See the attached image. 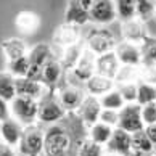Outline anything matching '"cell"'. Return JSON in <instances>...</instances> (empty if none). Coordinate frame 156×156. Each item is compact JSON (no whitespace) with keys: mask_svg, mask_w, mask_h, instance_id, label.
I'll return each instance as SVG.
<instances>
[{"mask_svg":"<svg viewBox=\"0 0 156 156\" xmlns=\"http://www.w3.org/2000/svg\"><path fill=\"white\" fill-rule=\"evenodd\" d=\"M45 130L39 124L24 127V134L18 145V151L23 156H42L44 154Z\"/></svg>","mask_w":156,"mask_h":156,"instance_id":"cell-4","label":"cell"},{"mask_svg":"<svg viewBox=\"0 0 156 156\" xmlns=\"http://www.w3.org/2000/svg\"><path fill=\"white\" fill-rule=\"evenodd\" d=\"M53 56L55 55H53L51 47L48 44H44V42L34 45V47L29 50V53H27V58H29L31 66H37V68H44Z\"/></svg>","mask_w":156,"mask_h":156,"instance_id":"cell-20","label":"cell"},{"mask_svg":"<svg viewBox=\"0 0 156 156\" xmlns=\"http://www.w3.org/2000/svg\"><path fill=\"white\" fill-rule=\"evenodd\" d=\"M118 90L122 95L126 105L129 103H137V84H124V85H118Z\"/></svg>","mask_w":156,"mask_h":156,"instance_id":"cell-37","label":"cell"},{"mask_svg":"<svg viewBox=\"0 0 156 156\" xmlns=\"http://www.w3.org/2000/svg\"><path fill=\"white\" fill-rule=\"evenodd\" d=\"M154 13H156V0H137V18L148 23L154 21Z\"/></svg>","mask_w":156,"mask_h":156,"instance_id":"cell-31","label":"cell"},{"mask_svg":"<svg viewBox=\"0 0 156 156\" xmlns=\"http://www.w3.org/2000/svg\"><path fill=\"white\" fill-rule=\"evenodd\" d=\"M119 68H121V63L114 51L97 56V74H100V76H105L108 79L114 80Z\"/></svg>","mask_w":156,"mask_h":156,"instance_id":"cell-18","label":"cell"},{"mask_svg":"<svg viewBox=\"0 0 156 156\" xmlns=\"http://www.w3.org/2000/svg\"><path fill=\"white\" fill-rule=\"evenodd\" d=\"M65 108L58 101V97L50 92L47 97H44L39 101V122L45 126L60 124V121L65 118Z\"/></svg>","mask_w":156,"mask_h":156,"instance_id":"cell-5","label":"cell"},{"mask_svg":"<svg viewBox=\"0 0 156 156\" xmlns=\"http://www.w3.org/2000/svg\"><path fill=\"white\" fill-rule=\"evenodd\" d=\"M73 145L69 130L61 124H53L45 129L44 156H68Z\"/></svg>","mask_w":156,"mask_h":156,"instance_id":"cell-1","label":"cell"},{"mask_svg":"<svg viewBox=\"0 0 156 156\" xmlns=\"http://www.w3.org/2000/svg\"><path fill=\"white\" fill-rule=\"evenodd\" d=\"M119 129L129 134H137L145 130V124L142 119V106L138 103H129L119 111Z\"/></svg>","mask_w":156,"mask_h":156,"instance_id":"cell-6","label":"cell"},{"mask_svg":"<svg viewBox=\"0 0 156 156\" xmlns=\"http://www.w3.org/2000/svg\"><path fill=\"white\" fill-rule=\"evenodd\" d=\"M15 24L18 27V31H21L23 34H34V32H37L39 27H40V18H39L37 13H34V11L23 10L16 15Z\"/></svg>","mask_w":156,"mask_h":156,"instance_id":"cell-19","label":"cell"},{"mask_svg":"<svg viewBox=\"0 0 156 156\" xmlns=\"http://www.w3.org/2000/svg\"><path fill=\"white\" fill-rule=\"evenodd\" d=\"M103 156H119V154H114V153H109V151H106V150H105V154H103Z\"/></svg>","mask_w":156,"mask_h":156,"instance_id":"cell-45","label":"cell"},{"mask_svg":"<svg viewBox=\"0 0 156 156\" xmlns=\"http://www.w3.org/2000/svg\"><path fill=\"white\" fill-rule=\"evenodd\" d=\"M90 23L98 26H108L118 20L116 7H114L113 0H95L92 8L89 11Z\"/></svg>","mask_w":156,"mask_h":156,"instance_id":"cell-9","label":"cell"},{"mask_svg":"<svg viewBox=\"0 0 156 156\" xmlns=\"http://www.w3.org/2000/svg\"><path fill=\"white\" fill-rule=\"evenodd\" d=\"M84 89H85V92H87V95L101 98L103 95H106L108 92L116 89V82H114L113 79H108L105 76L95 74L94 77H90L87 82L84 84Z\"/></svg>","mask_w":156,"mask_h":156,"instance_id":"cell-17","label":"cell"},{"mask_svg":"<svg viewBox=\"0 0 156 156\" xmlns=\"http://www.w3.org/2000/svg\"><path fill=\"white\" fill-rule=\"evenodd\" d=\"M0 98L8 103L16 98V79L8 71H0Z\"/></svg>","mask_w":156,"mask_h":156,"instance_id":"cell-25","label":"cell"},{"mask_svg":"<svg viewBox=\"0 0 156 156\" xmlns=\"http://www.w3.org/2000/svg\"><path fill=\"white\" fill-rule=\"evenodd\" d=\"M65 18H66L68 24L80 27V26L87 24V23L90 21V15H89L87 10H84V8H80V7H77V5L69 2L68 8H66V13H65Z\"/></svg>","mask_w":156,"mask_h":156,"instance_id":"cell-26","label":"cell"},{"mask_svg":"<svg viewBox=\"0 0 156 156\" xmlns=\"http://www.w3.org/2000/svg\"><path fill=\"white\" fill-rule=\"evenodd\" d=\"M153 156H156V147H154V150H153Z\"/></svg>","mask_w":156,"mask_h":156,"instance_id":"cell-46","label":"cell"},{"mask_svg":"<svg viewBox=\"0 0 156 156\" xmlns=\"http://www.w3.org/2000/svg\"><path fill=\"white\" fill-rule=\"evenodd\" d=\"M114 82L118 85L124 84H138L140 82V66H122L121 65L119 71L114 77Z\"/></svg>","mask_w":156,"mask_h":156,"instance_id":"cell-27","label":"cell"},{"mask_svg":"<svg viewBox=\"0 0 156 156\" xmlns=\"http://www.w3.org/2000/svg\"><path fill=\"white\" fill-rule=\"evenodd\" d=\"M0 156H20V151H18V148L0 140Z\"/></svg>","mask_w":156,"mask_h":156,"instance_id":"cell-40","label":"cell"},{"mask_svg":"<svg viewBox=\"0 0 156 156\" xmlns=\"http://www.w3.org/2000/svg\"><path fill=\"white\" fill-rule=\"evenodd\" d=\"M154 21H156V13H154Z\"/></svg>","mask_w":156,"mask_h":156,"instance_id":"cell-48","label":"cell"},{"mask_svg":"<svg viewBox=\"0 0 156 156\" xmlns=\"http://www.w3.org/2000/svg\"><path fill=\"white\" fill-rule=\"evenodd\" d=\"M0 132H2V121H0Z\"/></svg>","mask_w":156,"mask_h":156,"instance_id":"cell-47","label":"cell"},{"mask_svg":"<svg viewBox=\"0 0 156 156\" xmlns=\"http://www.w3.org/2000/svg\"><path fill=\"white\" fill-rule=\"evenodd\" d=\"M101 111H103V108H101L100 98L92 97V95L85 97V100L82 101L80 108L77 109L79 118L82 119V122L87 126V127H92L94 124L100 122V114H101Z\"/></svg>","mask_w":156,"mask_h":156,"instance_id":"cell-13","label":"cell"},{"mask_svg":"<svg viewBox=\"0 0 156 156\" xmlns=\"http://www.w3.org/2000/svg\"><path fill=\"white\" fill-rule=\"evenodd\" d=\"M56 97H58V101L61 103V106L65 108V111L71 113V111H77L80 108L82 101L85 100V97H87V92H85L84 87L66 84L58 90Z\"/></svg>","mask_w":156,"mask_h":156,"instance_id":"cell-7","label":"cell"},{"mask_svg":"<svg viewBox=\"0 0 156 156\" xmlns=\"http://www.w3.org/2000/svg\"><path fill=\"white\" fill-rule=\"evenodd\" d=\"M132 150L134 151H145V153H153L154 145L145 134V130H140L137 134H132Z\"/></svg>","mask_w":156,"mask_h":156,"instance_id":"cell-33","label":"cell"},{"mask_svg":"<svg viewBox=\"0 0 156 156\" xmlns=\"http://www.w3.org/2000/svg\"><path fill=\"white\" fill-rule=\"evenodd\" d=\"M84 50H85V44L84 42H80L77 45H73V47H68L63 50V55H61V65L63 68L66 69V71H73L74 68H76V65L79 63L80 60V56H82L84 53Z\"/></svg>","mask_w":156,"mask_h":156,"instance_id":"cell-23","label":"cell"},{"mask_svg":"<svg viewBox=\"0 0 156 156\" xmlns=\"http://www.w3.org/2000/svg\"><path fill=\"white\" fill-rule=\"evenodd\" d=\"M142 50H143V63L156 65V39L150 37L147 42L142 45Z\"/></svg>","mask_w":156,"mask_h":156,"instance_id":"cell-36","label":"cell"},{"mask_svg":"<svg viewBox=\"0 0 156 156\" xmlns=\"http://www.w3.org/2000/svg\"><path fill=\"white\" fill-rule=\"evenodd\" d=\"M129 156H153V153H145V151H134V150H132Z\"/></svg>","mask_w":156,"mask_h":156,"instance_id":"cell-44","label":"cell"},{"mask_svg":"<svg viewBox=\"0 0 156 156\" xmlns=\"http://www.w3.org/2000/svg\"><path fill=\"white\" fill-rule=\"evenodd\" d=\"M29 69H31V63H29V58H27V56H23V58L13 60V61H7V71L15 79L27 77Z\"/></svg>","mask_w":156,"mask_h":156,"instance_id":"cell-30","label":"cell"},{"mask_svg":"<svg viewBox=\"0 0 156 156\" xmlns=\"http://www.w3.org/2000/svg\"><path fill=\"white\" fill-rule=\"evenodd\" d=\"M142 119L145 127L156 124V103H150V105L142 106Z\"/></svg>","mask_w":156,"mask_h":156,"instance_id":"cell-39","label":"cell"},{"mask_svg":"<svg viewBox=\"0 0 156 156\" xmlns=\"http://www.w3.org/2000/svg\"><path fill=\"white\" fill-rule=\"evenodd\" d=\"M84 44H85V48L87 50H90L97 56H100V55L109 53V51H114V48L118 45V40L111 31L100 26V27H94L87 34Z\"/></svg>","mask_w":156,"mask_h":156,"instance_id":"cell-3","label":"cell"},{"mask_svg":"<svg viewBox=\"0 0 156 156\" xmlns=\"http://www.w3.org/2000/svg\"><path fill=\"white\" fill-rule=\"evenodd\" d=\"M121 23L137 18V0H113Z\"/></svg>","mask_w":156,"mask_h":156,"instance_id":"cell-28","label":"cell"},{"mask_svg":"<svg viewBox=\"0 0 156 156\" xmlns=\"http://www.w3.org/2000/svg\"><path fill=\"white\" fill-rule=\"evenodd\" d=\"M2 50L5 56H7V61H13V60H18L23 58V56H27L29 50H27V45L23 39H7L2 42Z\"/></svg>","mask_w":156,"mask_h":156,"instance_id":"cell-21","label":"cell"},{"mask_svg":"<svg viewBox=\"0 0 156 156\" xmlns=\"http://www.w3.org/2000/svg\"><path fill=\"white\" fill-rule=\"evenodd\" d=\"M95 74H97V55L85 48L79 63L76 65V68H74L73 71H69L68 76H71L74 80H77V84L84 85L90 77H94Z\"/></svg>","mask_w":156,"mask_h":156,"instance_id":"cell-10","label":"cell"},{"mask_svg":"<svg viewBox=\"0 0 156 156\" xmlns=\"http://www.w3.org/2000/svg\"><path fill=\"white\" fill-rule=\"evenodd\" d=\"M145 134L148 135V138L151 140V143L156 147V124L147 126V127H145Z\"/></svg>","mask_w":156,"mask_h":156,"instance_id":"cell-43","label":"cell"},{"mask_svg":"<svg viewBox=\"0 0 156 156\" xmlns=\"http://www.w3.org/2000/svg\"><path fill=\"white\" fill-rule=\"evenodd\" d=\"M137 103L140 106L150 105V103H156V87L145 82L137 84Z\"/></svg>","mask_w":156,"mask_h":156,"instance_id":"cell-32","label":"cell"},{"mask_svg":"<svg viewBox=\"0 0 156 156\" xmlns=\"http://www.w3.org/2000/svg\"><path fill=\"white\" fill-rule=\"evenodd\" d=\"M119 63L122 66H142L143 65V50L140 45L121 40L114 48Z\"/></svg>","mask_w":156,"mask_h":156,"instance_id":"cell-11","label":"cell"},{"mask_svg":"<svg viewBox=\"0 0 156 156\" xmlns=\"http://www.w3.org/2000/svg\"><path fill=\"white\" fill-rule=\"evenodd\" d=\"M105 148L109 153H114L119 156H129L132 151V134L116 127L113 132L111 140L108 142V145Z\"/></svg>","mask_w":156,"mask_h":156,"instance_id":"cell-14","label":"cell"},{"mask_svg":"<svg viewBox=\"0 0 156 156\" xmlns=\"http://www.w3.org/2000/svg\"><path fill=\"white\" fill-rule=\"evenodd\" d=\"M23 134H24V126L20 124L16 119L8 118L2 121V132H0V140L2 142L18 148Z\"/></svg>","mask_w":156,"mask_h":156,"instance_id":"cell-16","label":"cell"},{"mask_svg":"<svg viewBox=\"0 0 156 156\" xmlns=\"http://www.w3.org/2000/svg\"><path fill=\"white\" fill-rule=\"evenodd\" d=\"M100 103H101V108L103 109H114V111H121L124 106H126V101L121 92L116 89H113L111 92H108L106 95H103L100 98Z\"/></svg>","mask_w":156,"mask_h":156,"instance_id":"cell-29","label":"cell"},{"mask_svg":"<svg viewBox=\"0 0 156 156\" xmlns=\"http://www.w3.org/2000/svg\"><path fill=\"white\" fill-rule=\"evenodd\" d=\"M50 94V89L40 80H32L29 77L16 79V97H26L40 101Z\"/></svg>","mask_w":156,"mask_h":156,"instance_id":"cell-12","label":"cell"},{"mask_svg":"<svg viewBox=\"0 0 156 156\" xmlns=\"http://www.w3.org/2000/svg\"><path fill=\"white\" fill-rule=\"evenodd\" d=\"M113 132H114L113 127H109L103 122H97L92 127H89V138L92 142H95L97 145L106 147L108 142L111 140V137H113Z\"/></svg>","mask_w":156,"mask_h":156,"instance_id":"cell-24","label":"cell"},{"mask_svg":"<svg viewBox=\"0 0 156 156\" xmlns=\"http://www.w3.org/2000/svg\"><path fill=\"white\" fill-rule=\"evenodd\" d=\"M69 2L77 5V7H80V8H84V10H87V11H90V8H92V5H94L95 0H69Z\"/></svg>","mask_w":156,"mask_h":156,"instance_id":"cell-42","label":"cell"},{"mask_svg":"<svg viewBox=\"0 0 156 156\" xmlns=\"http://www.w3.org/2000/svg\"><path fill=\"white\" fill-rule=\"evenodd\" d=\"M121 37L126 42H130V44H135V45H140L142 47L150 39L147 23L140 21L138 18L121 23Z\"/></svg>","mask_w":156,"mask_h":156,"instance_id":"cell-8","label":"cell"},{"mask_svg":"<svg viewBox=\"0 0 156 156\" xmlns=\"http://www.w3.org/2000/svg\"><path fill=\"white\" fill-rule=\"evenodd\" d=\"M10 114L24 127L39 122V101L26 97H16L10 101Z\"/></svg>","mask_w":156,"mask_h":156,"instance_id":"cell-2","label":"cell"},{"mask_svg":"<svg viewBox=\"0 0 156 156\" xmlns=\"http://www.w3.org/2000/svg\"><path fill=\"white\" fill-rule=\"evenodd\" d=\"M53 40L55 44H58L60 47L65 50L68 47H73V45H77L82 42V36H80V29L77 26H73V24H61L58 29L55 31L53 34Z\"/></svg>","mask_w":156,"mask_h":156,"instance_id":"cell-15","label":"cell"},{"mask_svg":"<svg viewBox=\"0 0 156 156\" xmlns=\"http://www.w3.org/2000/svg\"><path fill=\"white\" fill-rule=\"evenodd\" d=\"M8 118H11V114H10V103L5 101L3 98H0V121H5Z\"/></svg>","mask_w":156,"mask_h":156,"instance_id":"cell-41","label":"cell"},{"mask_svg":"<svg viewBox=\"0 0 156 156\" xmlns=\"http://www.w3.org/2000/svg\"><path fill=\"white\" fill-rule=\"evenodd\" d=\"M103 154H105V147L97 145L90 138L80 143L79 151H77V156H103Z\"/></svg>","mask_w":156,"mask_h":156,"instance_id":"cell-34","label":"cell"},{"mask_svg":"<svg viewBox=\"0 0 156 156\" xmlns=\"http://www.w3.org/2000/svg\"><path fill=\"white\" fill-rule=\"evenodd\" d=\"M140 82H145L156 87V65L143 63L140 66Z\"/></svg>","mask_w":156,"mask_h":156,"instance_id":"cell-35","label":"cell"},{"mask_svg":"<svg viewBox=\"0 0 156 156\" xmlns=\"http://www.w3.org/2000/svg\"><path fill=\"white\" fill-rule=\"evenodd\" d=\"M63 65L60 60H56L55 56L51 58L47 65L44 66V73H42V82L47 85L48 89L56 87V84L60 82L61 74H63Z\"/></svg>","mask_w":156,"mask_h":156,"instance_id":"cell-22","label":"cell"},{"mask_svg":"<svg viewBox=\"0 0 156 156\" xmlns=\"http://www.w3.org/2000/svg\"><path fill=\"white\" fill-rule=\"evenodd\" d=\"M100 122L116 129L119 126V111H114V109H103L101 114H100Z\"/></svg>","mask_w":156,"mask_h":156,"instance_id":"cell-38","label":"cell"}]
</instances>
